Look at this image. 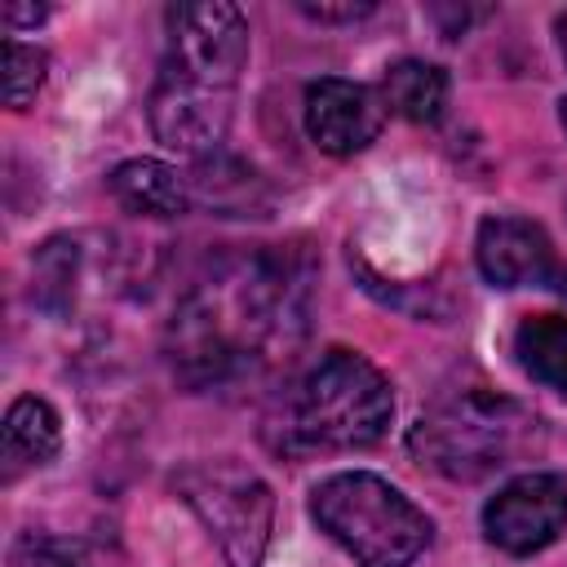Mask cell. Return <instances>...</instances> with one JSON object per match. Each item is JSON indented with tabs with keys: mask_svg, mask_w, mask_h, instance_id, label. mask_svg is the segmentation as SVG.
<instances>
[{
	"mask_svg": "<svg viewBox=\"0 0 567 567\" xmlns=\"http://www.w3.org/2000/svg\"><path fill=\"white\" fill-rule=\"evenodd\" d=\"M514 354L532 381L567 394V315H527L514 328Z\"/></svg>",
	"mask_w": 567,
	"mask_h": 567,
	"instance_id": "5bb4252c",
	"label": "cell"
},
{
	"mask_svg": "<svg viewBox=\"0 0 567 567\" xmlns=\"http://www.w3.org/2000/svg\"><path fill=\"white\" fill-rule=\"evenodd\" d=\"M44 18V4H4V22L18 27V22H40Z\"/></svg>",
	"mask_w": 567,
	"mask_h": 567,
	"instance_id": "ac0fdd59",
	"label": "cell"
},
{
	"mask_svg": "<svg viewBox=\"0 0 567 567\" xmlns=\"http://www.w3.org/2000/svg\"><path fill=\"white\" fill-rule=\"evenodd\" d=\"M230 102L235 97L221 89H199V84L159 75V84L151 93V128L164 146L208 159V155H217V146L230 128Z\"/></svg>",
	"mask_w": 567,
	"mask_h": 567,
	"instance_id": "9c48e42d",
	"label": "cell"
},
{
	"mask_svg": "<svg viewBox=\"0 0 567 567\" xmlns=\"http://www.w3.org/2000/svg\"><path fill=\"white\" fill-rule=\"evenodd\" d=\"M381 102H385V111H394L412 124H434L447 106V71L434 62H421V58H403L385 71Z\"/></svg>",
	"mask_w": 567,
	"mask_h": 567,
	"instance_id": "7c38bea8",
	"label": "cell"
},
{
	"mask_svg": "<svg viewBox=\"0 0 567 567\" xmlns=\"http://www.w3.org/2000/svg\"><path fill=\"white\" fill-rule=\"evenodd\" d=\"M208 204L213 213L221 217H266L270 208V190L266 182L239 164V159H226V155H208L199 159L195 177H190V204Z\"/></svg>",
	"mask_w": 567,
	"mask_h": 567,
	"instance_id": "8fae6325",
	"label": "cell"
},
{
	"mask_svg": "<svg viewBox=\"0 0 567 567\" xmlns=\"http://www.w3.org/2000/svg\"><path fill=\"white\" fill-rule=\"evenodd\" d=\"M390 381L354 350H328L292 399V434L306 447H368L390 430Z\"/></svg>",
	"mask_w": 567,
	"mask_h": 567,
	"instance_id": "3957f363",
	"label": "cell"
},
{
	"mask_svg": "<svg viewBox=\"0 0 567 567\" xmlns=\"http://www.w3.org/2000/svg\"><path fill=\"white\" fill-rule=\"evenodd\" d=\"M567 527V478L523 474L483 505V532L505 554H536Z\"/></svg>",
	"mask_w": 567,
	"mask_h": 567,
	"instance_id": "8992f818",
	"label": "cell"
},
{
	"mask_svg": "<svg viewBox=\"0 0 567 567\" xmlns=\"http://www.w3.org/2000/svg\"><path fill=\"white\" fill-rule=\"evenodd\" d=\"M44 71H49L44 49L22 44V40H4V75H0V80H4V106L22 111V106L40 93Z\"/></svg>",
	"mask_w": 567,
	"mask_h": 567,
	"instance_id": "9a60e30c",
	"label": "cell"
},
{
	"mask_svg": "<svg viewBox=\"0 0 567 567\" xmlns=\"http://www.w3.org/2000/svg\"><path fill=\"white\" fill-rule=\"evenodd\" d=\"M62 443V421L58 412L35 399V394H22L9 416H4V478H13L18 470H31V465H44Z\"/></svg>",
	"mask_w": 567,
	"mask_h": 567,
	"instance_id": "4fadbf2b",
	"label": "cell"
},
{
	"mask_svg": "<svg viewBox=\"0 0 567 567\" xmlns=\"http://www.w3.org/2000/svg\"><path fill=\"white\" fill-rule=\"evenodd\" d=\"M310 514L359 567H412L434 536V523L368 470L323 478L310 492Z\"/></svg>",
	"mask_w": 567,
	"mask_h": 567,
	"instance_id": "6da1fadb",
	"label": "cell"
},
{
	"mask_svg": "<svg viewBox=\"0 0 567 567\" xmlns=\"http://www.w3.org/2000/svg\"><path fill=\"white\" fill-rule=\"evenodd\" d=\"M536 443V416L505 394L461 390L412 430V447L439 474L474 483L514 465Z\"/></svg>",
	"mask_w": 567,
	"mask_h": 567,
	"instance_id": "7a4b0ae2",
	"label": "cell"
},
{
	"mask_svg": "<svg viewBox=\"0 0 567 567\" xmlns=\"http://www.w3.org/2000/svg\"><path fill=\"white\" fill-rule=\"evenodd\" d=\"M173 487L199 514L226 567H261L275 523V492L257 470L239 465L235 456L186 461L173 474Z\"/></svg>",
	"mask_w": 567,
	"mask_h": 567,
	"instance_id": "277c9868",
	"label": "cell"
},
{
	"mask_svg": "<svg viewBox=\"0 0 567 567\" xmlns=\"http://www.w3.org/2000/svg\"><path fill=\"white\" fill-rule=\"evenodd\" d=\"M244 62H248V22L239 4L199 0L168 9V58L159 75L230 93Z\"/></svg>",
	"mask_w": 567,
	"mask_h": 567,
	"instance_id": "5b68a950",
	"label": "cell"
},
{
	"mask_svg": "<svg viewBox=\"0 0 567 567\" xmlns=\"http://www.w3.org/2000/svg\"><path fill=\"white\" fill-rule=\"evenodd\" d=\"M558 49H563V62H567V13L558 18Z\"/></svg>",
	"mask_w": 567,
	"mask_h": 567,
	"instance_id": "d6986e66",
	"label": "cell"
},
{
	"mask_svg": "<svg viewBox=\"0 0 567 567\" xmlns=\"http://www.w3.org/2000/svg\"><path fill=\"white\" fill-rule=\"evenodd\" d=\"M40 567H97V558H89L84 549H71V545H49L40 554Z\"/></svg>",
	"mask_w": 567,
	"mask_h": 567,
	"instance_id": "e0dca14e",
	"label": "cell"
},
{
	"mask_svg": "<svg viewBox=\"0 0 567 567\" xmlns=\"http://www.w3.org/2000/svg\"><path fill=\"white\" fill-rule=\"evenodd\" d=\"M377 4L372 0H341V4H310V0H297V13H306L310 22H359V18H368Z\"/></svg>",
	"mask_w": 567,
	"mask_h": 567,
	"instance_id": "2e32d148",
	"label": "cell"
},
{
	"mask_svg": "<svg viewBox=\"0 0 567 567\" xmlns=\"http://www.w3.org/2000/svg\"><path fill=\"white\" fill-rule=\"evenodd\" d=\"M306 133L319 151L328 155H359L363 146L377 142L385 124V102L377 89L354 84V80H315L306 89Z\"/></svg>",
	"mask_w": 567,
	"mask_h": 567,
	"instance_id": "ba28073f",
	"label": "cell"
},
{
	"mask_svg": "<svg viewBox=\"0 0 567 567\" xmlns=\"http://www.w3.org/2000/svg\"><path fill=\"white\" fill-rule=\"evenodd\" d=\"M558 120H563V128H567V97L558 102Z\"/></svg>",
	"mask_w": 567,
	"mask_h": 567,
	"instance_id": "ffe728a7",
	"label": "cell"
},
{
	"mask_svg": "<svg viewBox=\"0 0 567 567\" xmlns=\"http://www.w3.org/2000/svg\"><path fill=\"white\" fill-rule=\"evenodd\" d=\"M474 257L496 288H549L567 297V261H558L549 235L527 217H487L474 239Z\"/></svg>",
	"mask_w": 567,
	"mask_h": 567,
	"instance_id": "52a82bcc",
	"label": "cell"
},
{
	"mask_svg": "<svg viewBox=\"0 0 567 567\" xmlns=\"http://www.w3.org/2000/svg\"><path fill=\"white\" fill-rule=\"evenodd\" d=\"M106 186L120 208L137 217H182L190 208V182L164 159H124Z\"/></svg>",
	"mask_w": 567,
	"mask_h": 567,
	"instance_id": "30bf717a",
	"label": "cell"
}]
</instances>
